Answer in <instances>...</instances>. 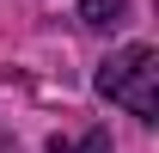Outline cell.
I'll use <instances>...</instances> for the list:
<instances>
[{"mask_svg":"<svg viewBox=\"0 0 159 153\" xmlns=\"http://www.w3.org/2000/svg\"><path fill=\"white\" fill-rule=\"evenodd\" d=\"M98 92L122 110H135L141 123L159 116V49L153 43H129L98 67Z\"/></svg>","mask_w":159,"mask_h":153,"instance_id":"1","label":"cell"},{"mask_svg":"<svg viewBox=\"0 0 159 153\" xmlns=\"http://www.w3.org/2000/svg\"><path fill=\"white\" fill-rule=\"evenodd\" d=\"M80 19L92 25V31H110V25L129 19V0H80Z\"/></svg>","mask_w":159,"mask_h":153,"instance_id":"2","label":"cell"},{"mask_svg":"<svg viewBox=\"0 0 159 153\" xmlns=\"http://www.w3.org/2000/svg\"><path fill=\"white\" fill-rule=\"evenodd\" d=\"M49 153H110V135L92 129V135H80V141H61V135H55V141H49Z\"/></svg>","mask_w":159,"mask_h":153,"instance_id":"3","label":"cell"}]
</instances>
